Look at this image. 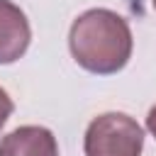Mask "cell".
I'll use <instances>...</instances> for the list:
<instances>
[{
	"label": "cell",
	"mask_w": 156,
	"mask_h": 156,
	"mask_svg": "<svg viewBox=\"0 0 156 156\" xmlns=\"http://www.w3.org/2000/svg\"><path fill=\"white\" fill-rule=\"evenodd\" d=\"M132 29L112 10L93 7L78 15L68 32V49L76 63L90 73L110 76L127 66L132 56Z\"/></svg>",
	"instance_id": "obj_1"
},
{
	"label": "cell",
	"mask_w": 156,
	"mask_h": 156,
	"mask_svg": "<svg viewBox=\"0 0 156 156\" xmlns=\"http://www.w3.org/2000/svg\"><path fill=\"white\" fill-rule=\"evenodd\" d=\"M0 156H58V144L46 127L24 124L2 136Z\"/></svg>",
	"instance_id": "obj_4"
},
{
	"label": "cell",
	"mask_w": 156,
	"mask_h": 156,
	"mask_svg": "<svg viewBox=\"0 0 156 156\" xmlns=\"http://www.w3.org/2000/svg\"><path fill=\"white\" fill-rule=\"evenodd\" d=\"M32 39L27 15L10 0H0V63H15L24 56Z\"/></svg>",
	"instance_id": "obj_3"
},
{
	"label": "cell",
	"mask_w": 156,
	"mask_h": 156,
	"mask_svg": "<svg viewBox=\"0 0 156 156\" xmlns=\"http://www.w3.org/2000/svg\"><path fill=\"white\" fill-rule=\"evenodd\" d=\"M12 110H15V105H12V98L0 88V129L5 127V122L10 119V115H12Z\"/></svg>",
	"instance_id": "obj_5"
},
{
	"label": "cell",
	"mask_w": 156,
	"mask_h": 156,
	"mask_svg": "<svg viewBox=\"0 0 156 156\" xmlns=\"http://www.w3.org/2000/svg\"><path fill=\"white\" fill-rule=\"evenodd\" d=\"M146 129L151 132V136L156 139V105L149 110V115H146Z\"/></svg>",
	"instance_id": "obj_6"
},
{
	"label": "cell",
	"mask_w": 156,
	"mask_h": 156,
	"mask_svg": "<svg viewBox=\"0 0 156 156\" xmlns=\"http://www.w3.org/2000/svg\"><path fill=\"white\" fill-rule=\"evenodd\" d=\"M151 5H154V10H156V0H151Z\"/></svg>",
	"instance_id": "obj_7"
},
{
	"label": "cell",
	"mask_w": 156,
	"mask_h": 156,
	"mask_svg": "<svg viewBox=\"0 0 156 156\" xmlns=\"http://www.w3.org/2000/svg\"><path fill=\"white\" fill-rule=\"evenodd\" d=\"M141 149L144 129L124 112L98 115L85 129V156H141Z\"/></svg>",
	"instance_id": "obj_2"
}]
</instances>
